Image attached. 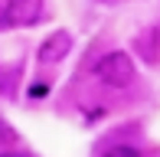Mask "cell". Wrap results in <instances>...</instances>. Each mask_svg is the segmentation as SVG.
<instances>
[{
    "label": "cell",
    "instance_id": "3957f363",
    "mask_svg": "<svg viewBox=\"0 0 160 157\" xmlns=\"http://www.w3.org/2000/svg\"><path fill=\"white\" fill-rule=\"evenodd\" d=\"M69 53H72V36L65 30H56V33H49V36L42 39L39 62H42V66H56V62H62Z\"/></svg>",
    "mask_w": 160,
    "mask_h": 157
},
{
    "label": "cell",
    "instance_id": "6da1fadb",
    "mask_svg": "<svg viewBox=\"0 0 160 157\" xmlns=\"http://www.w3.org/2000/svg\"><path fill=\"white\" fill-rule=\"evenodd\" d=\"M95 75L111 89H128L131 82L137 78V66L134 59L124 53V49H114V53H105L95 66Z\"/></svg>",
    "mask_w": 160,
    "mask_h": 157
},
{
    "label": "cell",
    "instance_id": "7a4b0ae2",
    "mask_svg": "<svg viewBox=\"0 0 160 157\" xmlns=\"http://www.w3.org/2000/svg\"><path fill=\"white\" fill-rule=\"evenodd\" d=\"M46 3L42 0H7L0 10V30H20V26H33L42 20Z\"/></svg>",
    "mask_w": 160,
    "mask_h": 157
},
{
    "label": "cell",
    "instance_id": "277c9868",
    "mask_svg": "<svg viewBox=\"0 0 160 157\" xmlns=\"http://www.w3.org/2000/svg\"><path fill=\"white\" fill-rule=\"evenodd\" d=\"M105 157H141V154H137L134 147H128V144H118V147H108Z\"/></svg>",
    "mask_w": 160,
    "mask_h": 157
},
{
    "label": "cell",
    "instance_id": "5b68a950",
    "mask_svg": "<svg viewBox=\"0 0 160 157\" xmlns=\"http://www.w3.org/2000/svg\"><path fill=\"white\" fill-rule=\"evenodd\" d=\"M0 157H26V154H0Z\"/></svg>",
    "mask_w": 160,
    "mask_h": 157
}]
</instances>
